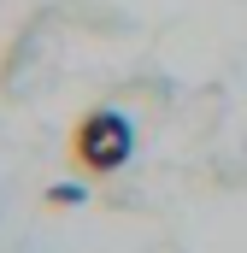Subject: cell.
<instances>
[{
	"label": "cell",
	"instance_id": "6da1fadb",
	"mask_svg": "<svg viewBox=\"0 0 247 253\" xmlns=\"http://www.w3.org/2000/svg\"><path fill=\"white\" fill-rule=\"evenodd\" d=\"M129 153H135V129H129L124 112L94 106V112L77 118V129H71V165L82 177H112V171L129 165Z\"/></svg>",
	"mask_w": 247,
	"mask_h": 253
},
{
	"label": "cell",
	"instance_id": "7a4b0ae2",
	"mask_svg": "<svg viewBox=\"0 0 247 253\" xmlns=\"http://www.w3.org/2000/svg\"><path fill=\"white\" fill-rule=\"evenodd\" d=\"M47 206H82V189L77 183H59V189H47Z\"/></svg>",
	"mask_w": 247,
	"mask_h": 253
}]
</instances>
